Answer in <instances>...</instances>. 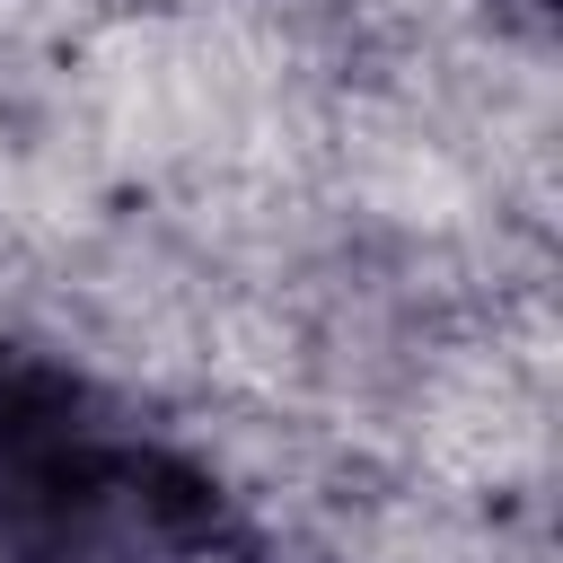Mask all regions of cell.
Listing matches in <instances>:
<instances>
[{"mask_svg": "<svg viewBox=\"0 0 563 563\" xmlns=\"http://www.w3.org/2000/svg\"><path fill=\"white\" fill-rule=\"evenodd\" d=\"M229 545L238 510L202 457L70 361L0 343V563H211Z\"/></svg>", "mask_w": 563, "mask_h": 563, "instance_id": "1", "label": "cell"}]
</instances>
